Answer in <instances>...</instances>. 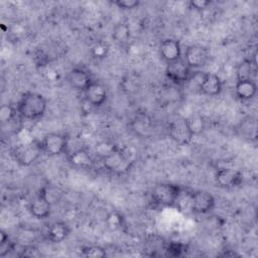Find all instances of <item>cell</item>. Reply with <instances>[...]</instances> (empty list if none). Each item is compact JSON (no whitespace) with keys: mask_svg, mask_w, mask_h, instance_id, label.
<instances>
[{"mask_svg":"<svg viewBox=\"0 0 258 258\" xmlns=\"http://www.w3.org/2000/svg\"><path fill=\"white\" fill-rule=\"evenodd\" d=\"M47 108V101L41 94L34 92L24 93L16 104L17 113L25 120H38L43 117Z\"/></svg>","mask_w":258,"mask_h":258,"instance_id":"6da1fadb","label":"cell"},{"mask_svg":"<svg viewBox=\"0 0 258 258\" xmlns=\"http://www.w3.org/2000/svg\"><path fill=\"white\" fill-rule=\"evenodd\" d=\"M183 188L175 183L161 182L156 184L151 191L152 202L159 207H173L182 195Z\"/></svg>","mask_w":258,"mask_h":258,"instance_id":"7a4b0ae2","label":"cell"},{"mask_svg":"<svg viewBox=\"0 0 258 258\" xmlns=\"http://www.w3.org/2000/svg\"><path fill=\"white\" fill-rule=\"evenodd\" d=\"M42 153L39 141L21 142L13 146L11 150L12 157L21 166H29L33 164Z\"/></svg>","mask_w":258,"mask_h":258,"instance_id":"3957f363","label":"cell"},{"mask_svg":"<svg viewBox=\"0 0 258 258\" xmlns=\"http://www.w3.org/2000/svg\"><path fill=\"white\" fill-rule=\"evenodd\" d=\"M101 161L105 169L114 173H121L122 171L129 169L131 162L129 153H127L124 148L115 144L104 156L101 157Z\"/></svg>","mask_w":258,"mask_h":258,"instance_id":"277c9868","label":"cell"},{"mask_svg":"<svg viewBox=\"0 0 258 258\" xmlns=\"http://www.w3.org/2000/svg\"><path fill=\"white\" fill-rule=\"evenodd\" d=\"M39 144L44 154L48 156H58L67 151L69 138L61 133L49 132L42 136Z\"/></svg>","mask_w":258,"mask_h":258,"instance_id":"5b68a950","label":"cell"},{"mask_svg":"<svg viewBox=\"0 0 258 258\" xmlns=\"http://www.w3.org/2000/svg\"><path fill=\"white\" fill-rule=\"evenodd\" d=\"M189 209L192 213L198 215H205L210 213L216 205L214 196L206 190H196L188 196Z\"/></svg>","mask_w":258,"mask_h":258,"instance_id":"8992f818","label":"cell"},{"mask_svg":"<svg viewBox=\"0 0 258 258\" xmlns=\"http://www.w3.org/2000/svg\"><path fill=\"white\" fill-rule=\"evenodd\" d=\"M167 131L169 137L175 143L180 145L188 144L194 138V133L189 128L187 119L183 117L172 120L168 125Z\"/></svg>","mask_w":258,"mask_h":258,"instance_id":"52a82bcc","label":"cell"},{"mask_svg":"<svg viewBox=\"0 0 258 258\" xmlns=\"http://www.w3.org/2000/svg\"><path fill=\"white\" fill-rule=\"evenodd\" d=\"M166 78L176 86L185 85L191 75V69L181 57L175 61L168 62L165 68Z\"/></svg>","mask_w":258,"mask_h":258,"instance_id":"ba28073f","label":"cell"},{"mask_svg":"<svg viewBox=\"0 0 258 258\" xmlns=\"http://www.w3.org/2000/svg\"><path fill=\"white\" fill-rule=\"evenodd\" d=\"M243 174L233 167H221L215 173V182L221 188H234L241 185Z\"/></svg>","mask_w":258,"mask_h":258,"instance_id":"9c48e42d","label":"cell"},{"mask_svg":"<svg viewBox=\"0 0 258 258\" xmlns=\"http://www.w3.org/2000/svg\"><path fill=\"white\" fill-rule=\"evenodd\" d=\"M186 64L191 69H200L207 64L210 59V51L206 46L200 44L188 45L182 57Z\"/></svg>","mask_w":258,"mask_h":258,"instance_id":"30bf717a","label":"cell"},{"mask_svg":"<svg viewBox=\"0 0 258 258\" xmlns=\"http://www.w3.org/2000/svg\"><path fill=\"white\" fill-rule=\"evenodd\" d=\"M51 203L45 197L43 188L41 187L35 197L29 202L27 206V211L29 214L38 220L47 219L51 214Z\"/></svg>","mask_w":258,"mask_h":258,"instance_id":"8fae6325","label":"cell"},{"mask_svg":"<svg viewBox=\"0 0 258 258\" xmlns=\"http://www.w3.org/2000/svg\"><path fill=\"white\" fill-rule=\"evenodd\" d=\"M93 81L91 74L82 67L73 68L67 74V83L72 89L79 92L84 93Z\"/></svg>","mask_w":258,"mask_h":258,"instance_id":"7c38bea8","label":"cell"},{"mask_svg":"<svg viewBox=\"0 0 258 258\" xmlns=\"http://www.w3.org/2000/svg\"><path fill=\"white\" fill-rule=\"evenodd\" d=\"M84 97L90 106L101 107L108 99V89L101 82L94 80L85 90Z\"/></svg>","mask_w":258,"mask_h":258,"instance_id":"4fadbf2b","label":"cell"},{"mask_svg":"<svg viewBox=\"0 0 258 258\" xmlns=\"http://www.w3.org/2000/svg\"><path fill=\"white\" fill-rule=\"evenodd\" d=\"M223 90L221 78L214 73H204L199 85V93L205 96H218Z\"/></svg>","mask_w":258,"mask_h":258,"instance_id":"5bb4252c","label":"cell"},{"mask_svg":"<svg viewBox=\"0 0 258 258\" xmlns=\"http://www.w3.org/2000/svg\"><path fill=\"white\" fill-rule=\"evenodd\" d=\"M159 54L166 63L180 59L182 56L179 41L173 38L163 39L159 43Z\"/></svg>","mask_w":258,"mask_h":258,"instance_id":"9a60e30c","label":"cell"},{"mask_svg":"<svg viewBox=\"0 0 258 258\" xmlns=\"http://www.w3.org/2000/svg\"><path fill=\"white\" fill-rule=\"evenodd\" d=\"M71 234V227L64 221H55L50 223L45 231L46 239L53 244H57L66 240Z\"/></svg>","mask_w":258,"mask_h":258,"instance_id":"2e32d148","label":"cell"},{"mask_svg":"<svg viewBox=\"0 0 258 258\" xmlns=\"http://www.w3.org/2000/svg\"><path fill=\"white\" fill-rule=\"evenodd\" d=\"M68 160L71 165L81 169H91L95 166V160L86 148L76 149L69 154Z\"/></svg>","mask_w":258,"mask_h":258,"instance_id":"e0dca14e","label":"cell"},{"mask_svg":"<svg viewBox=\"0 0 258 258\" xmlns=\"http://www.w3.org/2000/svg\"><path fill=\"white\" fill-rule=\"evenodd\" d=\"M235 94L241 101H249L257 94V84L254 79L237 80L235 84Z\"/></svg>","mask_w":258,"mask_h":258,"instance_id":"ac0fdd59","label":"cell"},{"mask_svg":"<svg viewBox=\"0 0 258 258\" xmlns=\"http://www.w3.org/2000/svg\"><path fill=\"white\" fill-rule=\"evenodd\" d=\"M105 225L112 231L120 230L125 225V218L119 211L113 210L107 214L105 218Z\"/></svg>","mask_w":258,"mask_h":258,"instance_id":"d6986e66","label":"cell"},{"mask_svg":"<svg viewBox=\"0 0 258 258\" xmlns=\"http://www.w3.org/2000/svg\"><path fill=\"white\" fill-rule=\"evenodd\" d=\"M256 73V61L253 58L243 60L237 68V80L241 79H253L252 74Z\"/></svg>","mask_w":258,"mask_h":258,"instance_id":"ffe728a7","label":"cell"},{"mask_svg":"<svg viewBox=\"0 0 258 258\" xmlns=\"http://www.w3.org/2000/svg\"><path fill=\"white\" fill-rule=\"evenodd\" d=\"M112 36L116 42H118L120 44L126 43L130 37L129 25L126 22H120V23L116 24L114 27Z\"/></svg>","mask_w":258,"mask_h":258,"instance_id":"44dd1931","label":"cell"},{"mask_svg":"<svg viewBox=\"0 0 258 258\" xmlns=\"http://www.w3.org/2000/svg\"><path fill=\"white\" fill-rule=\"evenodd\" d=\"M110 51V46L107 42L99 40L93 44L91 47V55L94 59L102 60L105 59Z\"/></svg>","mask_w":258,"mask_h":258,"instance_id":"7402d4cb","label":"cell"},{"mask_svg":"<svg viewBox=\"0 0 258 258\" xmlns=\"http://www.w3.org/2000/svg\"><path fill=\"white\" fill-rule=\"evenodd\" d=\"M17 113L16 107L11 104H3L0 108V120L2 124L9 123L14 120Z\"/></svg>","mask_w":258,"mask_h":258,"instance_id":"603a6c76","label":"cell"},{"mask_svg":"<svg viewBox=\"0 0 258 258\" xmlns=\"http://www.w3.org/2000/svg\"><path fill=\"white\" fill-rule=\"evenodd\" d=\"M186 119H187L189 128L194 133V136L200 135L205 130V120L201 115L196 114Z\"/></svg>","mask_w":258,"mask_h":258,"instance_id":"cb8c5ba5","label":"cell"},{"mask_svg":"<svg viewBox=\"0 0 258 258\" xmlns=\"http://www.w3.org/2000/svg\"><path fill=\"white\" fill-rule=\"evenodd\" d=\"M186 246L183 243L171 241L165 246V252L166 255L170 257H179L185 252Z\"/></svg>","mask_w":258,"mask_h":258,"instance_id":"d4e9b609","label":"cell"},{"mask_svg":"<svg viewBox=\"0 0 258 258\" xmlns=\"http://www.w3.org/2000/svg\"><path fill=\"white\" fill-rule=\"evenodd\" d=\"M82 255L85 257H93V258H102L107 255L106 249L101 246L91 245L82 248Z\"/></svg>","mask_w":258,"mask_h":258,"instance_id":"484cf974","label":"cell"},{"mask_svg":"<svg viewBox=\"0 0 258 258\" xmlns=\"http://www.w3.org/2000/svg\"><path fill=\"white\" fill-rule=\"evenodd\" d=\"M111 3L116 5L118 8L124 10H132L140 5L139 0H114L111 1Z\"/></svg>","mask_w":258,"mask_h":258,"instance_id":"4316f807","label":"cell"},{"mask_svg":"<svg viewBox=\"0 0 258 258\" xmlns=\"http://www.w3.org/2000/svg\"><path fill=\"white\" fill-rule=\"evenodd\" d=\"M212 3L213 1H210V0H195V1L191 0L188 2V5H189V8L194 10L202 11L209 8L212 5Z\"/></svg>","mask_w":258,"mask_h":258,"instance_id":"83f0119b","label":"cell"},{"mask_svg":"<svg viewBox=\"0 0 258 258\" xmlns=\"http://www.w3.org/2000/svg\"><path fill=\"white\" fill-rule=\"evenodd\" d=\"M8 241H9V240H8V235H7V233L4 232V231H1V232H0V245L6 243V242H8Z\"/></svg>","mask_w":258,"mask_h":258,"instance_id":"f1b7e54d","label":"cell"}]
</instances>
